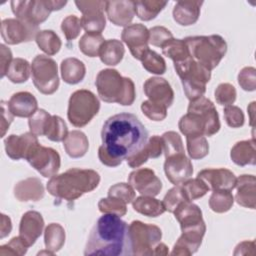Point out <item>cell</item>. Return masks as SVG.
Wrapping results in <instances>:
<instances>
[{"label":"cell","mask_w":256,"mask_h":256,"mask_svg":"<svg viewBox=\"0 0 256 256\" xmlns=\"http://www.w3.org/2000/svg\"><path fill=\"white\" fill-rule=\"evenodd\" d=\"M172 38V33L163 26H155L149 30V43L153 46L162 47Z\"/></svg>","instance_id":"6f0895ef"},{"label":"cell","mask_w":256,"mask_h":256,"mask_svg":"<svg viewBox=\"0 0 256 256\" xmlns=\"http://www.w3.org/2000/svg\"><path fill=\"white\" fill-rule=\"evenodd\" d=\"M63 146L66 153L71 158L83 157L89 148L87 136L79 130H73L68 133L63 141Z\"/></svg>","instance_id":"4dcf8cb0"},{"label":"cell","mask_w":256,"mask_h":256,"mask_svg":"<svg viewBox=\"0 0 256 256\" xmlns=\"http://www.w3.org/2000/svg\"><path fill=\"white\" fill-rule=\"evenodd\" d=\"M133 209L147 217H158L166 210L163 203L152 196H140L132 202Z\"/></svg>","instance_id":"d6a6232c"},{"label":"cell","mask_w":256,"mask_h":256,"mask_svg":"<svg viewBox=\"0 0 256 256\" xmlns=\"http://www.w3.org/2000/svg\"><path fill=\"white\" fill-rule=\"evenodd\" d=\"M122 41L128 46L132 56L140 60L149 49V30L140 23L130 24L121 33Z\"/></svg>","instance_id":"9a60e30c"},{"label":"cell","mask_w":256,"mask_h":256,"mask_svg":"<svg viewBox=\"0 0 256 256\" xmlns=\"http://www.w3.org/2000/svg\"><path fill=\"white\" fill-rule=\"evenodd\" d=\"M142 66L149 73L162 75L166 72V62L162 56L153 50L148 49L141 59Z\"/></svg>","instance_id":"7bdbcfd3"},{"label":"cell","mask_w":256,"mask_h":256,"mask_svg":"<svg viewBox=\"0 0 256 256\" xmlns=\"http://www.w3.org/2000/svg\"><path fill=\"white\" fill-rule=\"evenodd\" d=\"M95 84L98 95L104 102L130 106L135 100L134 82L128 77H123L115 69L101 70L97 74Z\"/></svg>","instance_id":"277c9868"},{"label":"cell","mask_w":256,"mask_h":256,"mask_svg":"<svg viewBox=\"0 0 256 256\" xmlns=\"http://www.w3.org/2000/svg\"><path fill=\"white\" fill-rule=\"evenodd\" d=\"M0 52H1V78L6 76L8 68L12 62V52L11 50L6 47L4 44L0 45Z\"/></svg>","instance_id":"94428289"},{"label":"cell","mask_w":256,"mask_h":256,"mask_svg":"<svg viewBox=\"0 0 256 256\" xmlns=\"http://www.w3.org/2000/svg\"><path fill=\"white\" fill-rule=\"evenodd\" d=\"M28 246L24 243V241L19 237H13L7 244L2 245L0 247V255H24L28 250Z\"/></svg>","instance_id":"11a10c76"},{"label":"cell","mask_w":256,"mask_h":256,"mask_svg":"<svg viewBox=\"0 0 256 256\" xmlns=\"http://www.w3.org/2000/svg\"><path fill=\"white\" fill-rule=\"evenodd\" d=\"M31 66L29 62L23 58H15L12 60L6 76L12 83H24L29 79Z\"/></svg>","instance_id":"74e56055"},{"label":"cell","mask_w":256,"mask_h":256,"mask_svg":"<svg viewBox=\"0 0 256 256\" xmlns=\"http://www.w3.org/2000/svg\"><path fill=\"white\" fill-rule=\"evenodd\" d=\"M187 112L194 114L200 120L204 128V136L210 137L219 131L221 126L219 115L210 99L200 97L194 101H190Z\"/></svg>","instance_id":"5bb4252c"},{"label":"cell","mask_w":256,"mask_h":256,"mask_svg":"<svg viewBox=\"0 0 256 256\" xmlns=\"http://www.w3.org/2000/svg\"><path fill=\"white\" fill-rule=\"evenodd\" d=\"M79 11L82 13L81 25L86 33L101 34L106 26L104 10L106 1H75Z\"/></svg>","instance_id":"8fae6325"},{"label":"cell","mask_w":256,"mask_h":256,"mask_svg":"<svg viewBox=\"0 0 256 256\" xmlns=\"http://www.w3.org/2000/svg\"><path fill=\"white\" fill-rule=\"evenodd\" d=\"M51 115L44 109H38L28 121L30 132L36 136L45 135V131Z\"/></svg>","instance_id":"bcb514c9"},{"label":"cell","mask_w":256,"mask_h":256,"mask_svg":"<svg viewBox=\"0 0 256 256\" xmlns=\"http://www.w3.org/2000/svg\"><path fill=\"white\" fill-rule=\"evenodd\" d=\"M105 11L109 21L116 26L127 27L136 15L134 1L132 0L106 1Z\"/></svg>","instance_id":"603a6c76"},{"label":"cell","mask_w":256,"mask_h":256,"mask_svg":"<svg viewBox=\"0 0 256 256\" xmlns=\"http://www.w3.org/2000/svg\"><path fill=\"white\" fill-rule=\"evenodd\" d=\"M126 203L111 197L102 198L98 202V208L100 212H102L103 214H114L119 217L124 216L126 214Z\"/></svg>","instance_id":"c3c4849f"},{"label":"cell","mask_w":256,"mask_h":256,"mask_svg":"<svg viewBox=\"0 0 256 256\" xmlns=\"http://www.w3.org/2000/svg\"><path fill=\"white\" fill-rule=\"evenodd\" d=\"M238 83L245 91L256 89V69L254 67H244L238 74Z\"/></svg>","instance_id":"9f6ffc18"},{"label":"cell","mask_w":256,"mask_h":256,"mask_svg":"<svg viewBox=\"0 0 256 256\" xmlns=\"http://www.w3.org/2000/svg\"><path fill=\"white\" fill-rule=\"evenodd\" d=\"M235 188L237 193L235 195L236 202L246 208L255 209L256 202V178L254 175L243 174L236 178Z\"/></svg>","instance_id":"484cf974"},{"label":"cell","mask_w":256,"mask_h":256,"mask_svg":"<svg viewBox=\"0 0 256 256\" xmlns=\"http://www.w3.org/2000/svg\"><path fill=\"white\" fill-rule=\"evenodd\" d=\"M135 13L137 17L143 21H150L165 8L166 1L158 0H140L134 1Z\"/></svg>","instance_id":"d590c367"},{"label":"cell","mask_w":256,"mask_h":256,"mask_svg":"<svg viewBox=\"0 0 256 256\" xmlns=\"http://www.w3.org/2000/svg\"><path fill=\"white\" fill-rule=\"evenodd\" d=\"M180 185L188 201L199 199L209 191V187L207 186V184L198 177L193 179L189 178L188 180H186Z\"/></svg>","instance_id":"ee69618b"},{"label":"cell","mask_w":256,"mask_h":256,"mask_svg":"<svg viewBox=\"0 0 256 256\" xmlns=\"http://www.w3.org/2000/svg\"><path fill=\"white\" fill-rule=\"evenodd\" d=\"M26 160L36 171L46 178L55 176L61 164L60 155L55 149L40 144L34 147Z\"/></svg>","instance_id":"7c38bea8"},{"label":"cell","mask_w":256,"mask_h":256,"mask_svg":"<svg viewBox=\"0 0 256 256\" xmlns=\"http://www.w3.org/2000/svg\"><path fill=\"white\" fill-rule=\"evenodd\" d=\"M125 54L123 43L117 39L105 40L101 46L99 57L100 60L108 66H115L119 64Z\"/></svg>","instance_id":"1f68e13d"},{"label":"cell","mask_w":256,"mask_h":256,"mask_svg":"<svg viewBox=\"0 0 256 256\" xmlns=\"http://www.w3.org/2000/svg\"><path fill=\"white\" fill-rule=\"evenodd\" d=\"M224 118L227 125L231 128H239L244 125V113L238 107L234 105H228L224 108Z\"/></svg>","instance_id":"db71d44e"},{"label":"cell","mask_w":256,"mask_h":256,"mask_svg":"<svg viewBox=\"0 0 256 256\" xmlns=\"http://www.w3.org/2000/svg\"><path fill=\"white\" fill-rule=\"evenodd\" d=\"M202 4V1H178L173 8V19L181 26L195 24L199 19Z\"/></svg>","instance_id":"83f0119b"},{"label":"cell","mask_w":256,"mask_h":256,"mask_svg":"<svg viewBox=\"0 0 256 256\" xmlns=\"http://www.w3.org/2000/svg\"><path fill=\"white\" fill-rule=\"evenodd\" d=\"M184 201H188V200L184 194V191L181 185H175L166 193L162 203L166 211L173 213L175 209L179 206V204H181Z\"/></svg>","instance_id":"7dc6e473"},{"label":"cell","mask_w":256,"mask_h":256,"mask_svg":"<svg viewBox=\"0 0 256 256\" xmlns=\"http://www.w3.org/2000/svg\"><path fill=\"white\" fill-rule=\"evenodd\" d=\"M187 152L191 159H202L209 153V145L206 138L202 135L186 137Z\"/></svg>","instance_id":"b9f144b4"},{"label":"cell","mask_w":256,"mask_h":256,"mask_svg":"<svg viewBox=\"0 0 256 256\" xmlns=\"http://www.w3.org/2000/svg\"><path fill=\"white\" fill-rule=\"evenodd\" d=\"M141 110L145 116L153 121H162L167 117L166 107L155 104L149 100L142 102Z\"/></svg>","instance_id":"f5cc1de1"},{"label":"cell","mask_w":256,"mask_h":256,"mask_svg":"<svg viewBox=\"0 0 256 256\" xmlns=\"http://www.w3.org/2000/svg\"><path fill=\"white\" fill-rule=\"evenodd\" d=\"M231 160L238 166L255 165L256 163V148L255 139L239 141L232 147L230 151Z\"/></svg>","instance_id":"f1b7e54d"},{"label":"cell","mask_w":256,"mask_h":256,"mask_svg":"<svg viewBox=\"0 0 256 256\" xmlns=\"http://www.w3.org/2000/svg\"><path fill=\"white\" fill-rule=\"evenodd\" d=\"M164 172L172 184L180 185L192 176L193 166L185 153H179L165 158Z\"/></svg>","instance_id":"e0dca14e"},{"label":"cell","mask_w":256,"mask_h":256,"mask_svg":"<svg viewBox=\"0 0 256 256\" xmlns=\"http://www.w3.org/2000/svg\"><path fill=\"white\" fill-rule=\"evenodd\" d=\"M184 41L192 59L210 71L218 66L227 52V43L220 35L191 36Z\"/></svg>","instance_id":"5b68a950"},{"label":"cell","mask_w":256,"mask_h":256,"mask_svg":"<svg viewBox=\"0 0 256 256\" xmlns=\"http://www.w3.org/2000/svg\"><path fill=\"white\" fill-rule=\"evenodd\" d=\"M168 253H169L168 247L164 243H161V242H159L156 245V247L154 248V251H153V255H167Z\"/></svg>","instance_id":"03108f58"},{"label":"cell","mask_w":256,"mask_h":256,"mask_svg":"<svg viewBox=\"0 0 256 256\" xmlns=\"http://www.w3.org/2000/svg\"><path fill=\"white\" fill-rule=\"evenodd\" d=\"M13 118L14 115L9 110L8 102L6 103L5 101H1V137L5 136V133L9 129Z\"/></svg>","instance_id":"91938a15"},{"label":"cell","mask_w":256,"mask_h":256,"mask_svg":"<svg viewBox=\"0 0 256 256\" xmlns=\"http://www.w3.org/2000/svg\"><path fill=\"white\" fill-rule=\"evenodd\" d=\"M65 230L58 223H50L44 231L45 248L53 253L59 251L65 243Z\"/></svg>","instance_id":"836d02e7"},{"label":"cell","mask_w":256,"mask_h":256,"mask_svg":"<svg viewBox=\"0 0 256 256\" xmlns=\"http://www.w3.org/2000/svg\"><path fill=\"white\" fill-rule=\"evenodd\" d=\"M12 12L17 19L38 26L44 22L52 11L62 9L67 1L58 0H23L11 1Z\"/></svg>","instance_id":"ba28073f"},{"label":"cell","mask_w":256,"mask_h":256,"mask_svg":"<svg viewBox=\"0 0 256 256\" xmlns=\"http://www.w3.org/2000/svg\"><path fill=\"white\" fill-rule=\"evenodd\" d=\"M45 190L40 179L29 177L14 186V196L21 202L39 201L44 197Z\"/></svg>","instance_id":"4316f807"},{"label":"cell","mask_w":256,"mask_h":256,"mask_svg":"<svg viewBox=\"0 0 256 256\" xmlns=\"http://www.w3.org/2000/svg\"><path fill=\"white\" fill-rule=\"evenodd\" d=\"M215 99L216 102L220 105L228 106L232 105L236 100V89L230 83H221L217 86L215 92Z\"/></svg>","instance_id":"f907efd6"},{"label":"cell","mask_w":256,"mask_h":256,"mask_svg":"<svg viewBox=\"0 0 256 256\" xmlns=\"http://www.w3.org/2000/svg\"><path fill=\"white\" fill-rule=\"evenodd\" d=\"M5 151L8 157L13 160L25 159L36 145L39 144L37 136L31 132L21 135H9L5 139Z\"/></svg>","instance_id":"d6986e66"},{"label":"cell","mask_w":256,"mask_h":256,"mask_svg":"<svg viewBox=\"0 0 256 256\" xmlns=\"http://www.w3.org/2000/svg\"><path fill=\"white\" fill-rule=\"evenodd\" d=\"M161 138L163 141V152L165 154V158L175 154L184 153L183 142L178 133L174 131H168L165 132Z\"/></svg>","instance_id":"f6af8a7d"},{"label":"cell","mask_w":256,"mask_h":256,"mask_svg":"<svg viewBox=\"0 0 256 256\" xmlns=\"http://www.w3.org/2000/svg\"><path fill=\"white\" fill-rule=\"evenodd\" d=\"M146 147L150 153V158H158L163 152V141L158 135H154L146 142Z\"/></svg>","instance_id":"680465c9"},{"label":"cell","mask_w":256,"mask_h":256,"mask_svg":"<svg viewBox=\"0 0 256 256\" xmlns=\"http://www.w3.org/2000/svg\"><path fill=\"white\" fill-rule=\"evenodd\" d=\"M128 183L143 196H156L162 189V182L155 172L149 168H139L132 171Z\"/></svg>","instance_id":"2e32d148"},{"label":"cell","mask_w":256,"mask_h":256,"mask_svg":"<svg viewBox=\"0 0 256 256\" xmlns=\"http://www.w3.org/2000/svg\"><path fill=\"white\" fill-rule=\"evenodd\" d=\"M85 255H132L129 226L119 216L103 214L93 226L88 237Z\"/></svg>","instance_id":"7a4b0ae2"},{"label":"cell","mask_w":256,"mask_h":256,"mask_svg":"<svg viewBox=\"0 0 256 256\" xmlns=\"http://www.w3.org/2000/svg\"><path fill=\"white\" fill-rule=\"evenodd\" d=\"M162 53L173 60L174 63L183 62L191 58L189 49L184 39H175L172 38L167 41L162 47Z\"/></svg>","instance_id":"e575fe53"},{"label":"cell","mask_w":256,"mask_h":256,"mask_svg":"<svg viewBox=\"0 0 256 256\" xmlns=\"http://www.w3.org/2000/svg\"><path fill=\"white\" fill-rule=\"evenodd\" d=\"M179 222L181 231L206 228L201 209L192 201H184L173 212Z\"/></svg>","instance_id":"44dd1931"},{"label":"cell","mask_w":256,"mask_h":256,"mask_svg":"<svg viewBox=\"0 0 256 256\" xmlns=\"http://www.w3.org/2000/svg\"><path fill=\"white\" fill-rule=\"evenodd\" d=\"M10 112L16 117H31L38 110V102L33 94L26 91L14 93L8 101Z\"/></svg>","instance_id":"d4e9b609"},{"label":"cell","mask_w":256,"mask_h":256,"mask_svg":"<svg viewBox=\"0 0 256 256\" xmlns=\"http://www.w3.org/2000/svg\"><path fill=\"white\" fill-rule=\"evenodd\" d=\"M99 182L100 176L95 170L71 168L51 177L47 183V190L52 196L71 202L93 191Z\"/></svg>","instance_id":"3957f363"},{"label":"cell","mask_w":256,"mask_h":256,"mask_svg":"<svg viewBox=\"0 0 256 256\" xmlns=\"http://www.w3.org/2000/svg\"><path fill=\"white\" fill-rule=\"evenodd\" d=\"M144 93L148 100L164 106L170 107L174 101V92L167 80L161 77L148 78L143 85Z\"/></svg>","instance_id":"ac0fdd59"},{"label":"cell","mask_w":256,"mask_h":256,"mask_svg":"<svg viewBox=\"0 0 256 256\" xmlns=\"http://www.w3.org/2000/svg\"><path fill=\"white\" fill-rule=\"evenodd\" d=\"M44 228L42 215L37 211H27L22 215L19 224V237L30 247L41 236Z\"/></svg>","instance_id":"7402d4cb"},{"label":"cell","mask_w":256,"mask_h":256,"mask_svg":"<svg viewBox=\"0 0 256 256\" xmlns=\"http://www.w3.org/2000/svg\"><path fill=\"white\" fill-rule=\"evenodd\" d=\"M98 158L102 164L109 166V167H116L122 163V160L116 159L113 156H111L107 152V150L104 148L103 145H101L98 149Z\"/></svg>","instance_id":"6125c7cd"},{"label":"cell","mask_w":256,"mask_h":256,"mask_svg":"<svg viewBox=\"0 0 256 256\" xmlns=\"http://www.w3.org/2000/svg\"><path fill=\"white\" fill-rule=\"evenodd\" d=\"M100 109V102L96 95L86 89L73 92L69 98L67 117L75 127L87 125Z\"/></svg>","instance_id":"52a82bcc"},{"label":"cell","mask_w":256,"mask_h":256,"mask_svg":"<svg viewBox=\"0 0 256 256\" xmlns=\"http://www.w3.org/2000/svg\"><path fill=\"white\" fill-rule=\"evenodd\" d=\"M254 248H255L254 241H243L236 246L234 255H246V254L254 255L255 254Z\"/></svg>","instance_id":"be15d7a7"},{"label":"cell","mask_w":256,"mask_h":256,"mask_svg":"<svg viewBox=\"0 0 256 256\" xmlns=\"http://www.w3.org/2000/svg\"><path fill=\"white\" fill-rule=\"evenodd\" d=\"M39 31L38 26L17 18L4 19L1 23V36L9 45L29 42L36 38Z\"/></svg>","instance_id":"4fadbf2b"},{"label":"cell","mask_w":256,"mask_h":256,"mask_svg":"<svg viewBox=\"0 0 256 256\" xmlns=\"http://www.w3.org/2000/svg\"><path fill=\"white\" fill-rule=\"evenodd\" d=\"M101 139L107 152L116 159L124 160L139 152L148 141V131L131 113H119L103 124Z\"/></svg>","instance_id":"6da1fadb"},{"label":"cell","mask_w":256,"mask_h":256,"mask_svg":"<svg viewBox=\"0 0 256 256\" xmlns=\"http://www.w3.org/2000/svg\"><path fill=\"white\" fill-rule=\"evenodd\" d=\"M67 135L68 129L65 121L57 115H51L44 136L51 141L60 142L64 141Z\"/></svg>","instance_id":"60d3db41"},{"label":"cell","mask_w":256,"mask_h":256,"mask_svg":"<svg viewBox=\"0 0 256 256\" xmlns=\"http://www.w3.org/2000/svg\"><path fill=\"white\" fill-rule=\"evenodd\" d=\"M12 230V223L11 219L5 215L1 214V224H0V238H4L10 234Z\"/></svg>","instance_id":"e7e4bbea"},{"label":"cell","mask_w":256,"mask_h":256,"mask_svg":"<svg viewBox=\"0 0 256 256\" xmlns=\"http://www.w3.org/2000/svg\"><path fill=\"white\" fill-rule=\"evenodd\" d=\"M81 29V20L76 15H68L63 19L61 23V30L68 41L77 38L80 34Z\"/></svg>","instance_id":"816d5d0a"},{"label":"cell","mask_w":256,"mask_h":256,"mask_svg":"<svg viewBox=\"0 0 256 256\" xmlns=\"http://www.w3.org/2000/svg\"><path fill=\"white\" fill-rule=\"evenodd\" d=\"M174 68L181 79L187 99L194 101L203 97L206 91V84L211 78V71L192 59V57L183 62L174 63Z\"/></svg>","instance_id":"8992f818"},{"label":"cell","mask_w":256,"mask_h":256,"mask_svg":"<svg viewBox=\"0 0 256 256\" xmlns=\"http://www.w3.org/2000/svg\"><path fill=\"white\" fill-rule=\"evenodd\" d=\"M61 77L67 84H77L81 82L86 74L84 63L74 57L64 59L60 64Z\"/></svg>","instance_id":"f546056e"},{"label":"cell","mask_w":256,"mask_h":256,"mask_svg":"<svg viewBox=\"0 0 256 256\" xmlns=\"http://www.w3.org/2000/svg\"><path fill=\"white\" fill-rule=\"evenodd\" d=\"M205 232L206 228L182 231L181 236L174 244L171 255L189 256L197 252L198 248L201 246Z\"/></svg>","instance_id":"cb8c5ba5"},{"label":"cell","mask_w":256,"mask_h":256,"mask_svg":"<svg viewBox=\"0 0 256 256\" xmlns=\"http://www.w3.org/2000/svg\"><path fill=\"white\" fill-rule=\"evenodd\" d=\"M105 39L101 34L85 33L79 40L80 51L88 57H97Z\"/></svg>","instance_id":"ab89813d"},{"label":"cell","mask_w":256,"mask_h":256,"mask_svg":"<svg viewBox=\"0 0 256 256\" xmlns=\"http://www.w3.org/2000/svg\"><path fill=\"white\" fill-rule=\"evenodd\" d=\"M129 238L132 255H153L154 248L162 238V231L156 225L136 220L129 225Z\"/></svg>","instance_id":"9c48e42d"},{"label":"cell","mask_w":256,"mask_h":256,"mask_svg":"<svg viewBox=\"0 0 256 256\" xmlns=\"http://www.w3.org/2000/svg\"><path fill=\"white\" fill-rule=\"evenodd\" d=\"M234 203V197L229 190H215L209 198V207L216 213L229 211Z\"/></svg>","instance_id":"f35d334b"},{"label":"cell","mask_w":256,"mask_h":256,"mask_svg":"<svg viewBox=\"0 0 256 256\" xmlns=\"http://www.w3.org/2000/svg\"><path fill=\"white\" fill-rule=\"evenodd\" d=\"M108 197L118 199L126 204L132 203L135 199L134 188L127 183H117L108 190Z\"/></svg>","instance_id":"681fc988"},{"label":"cell","mask_w":256,"mask_h":256,"mask_svg":"<svg viewBox=\"0 0 256 256\" xmlns=\"http://www.w3.org/2000/svg\"><path fill=\"white\" fill-rule=\"evenodd\" d=\"M38 47L47 55L52 56L59 52L62 42L53 30H40L35 38Z\"/></svg>","instance_id":"8d00e7d4"},{"label":"cell","mask_w":256,"mask_h":256,"mask_svg":"<svg viewBox=\"0 0 256 256\" xmlns=\"http://www.w3.org/2000/svg\"><path fill=\"white\" fill-rule=\"evenodd\" d=\"M32 80L37 90L51 95L59 87L58 67L54 59L45 55H37L31 64Z\"/></svg>","instance_id":"30bf717a"},{"label":"cell","mask_w":256,"mask_h":256,"mask_svg":"<svg viewBox=\"0 0 256 256\" xmlns=\"http://www.w3.org/2000/svg\"><path fill=\"white\" fill-rule=\"evenodd\" d=\"M197 177L202 179L209 190H233L236 184V176L234 173L225 168H207L201 170Z\"/></svg>","instance_id":"ffe728a7"}]
</instances>
